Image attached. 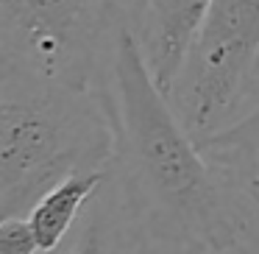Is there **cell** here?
Wrapping results in <instances>:
<instances>
[{
    "mask_svg": "<svg viewBox=\"0 0 259 254\" xmlns=\"http://www.w3.org/2000/svg\"><path fill=\"white\" fill-rule=\"evenodd\" d=\"M259 81V0H212L170 101L198 142L240 118Z\"/></svg>",
    "mask_w": 259,
    "mask_h": 254,
    "instance_id": "obj_4",
    "label": "cell"
},
{
    "mask_svg": "<svg viewBox=\"0 0 259 254\" xmlns=\"http://www.w3.org/2000/svg\"><path fill=\"white\" fill-rule=\"evenodd\" d=\"M53 254H142L123 204L109 182V173L103 187L81 212L70 237Z\"/></svg>",
    "mask_w": 259,
    "mask_h": 254,
    "instance_id": "obj_7",
    "label": "cell"
},
{
    "mask_svg": "<svg viewBox=\"0 0 259 254\" xmlns=\"http://www.w3.org/2000/svg\"><path fill=\"white\" fill-rule=\"evenodd\" d=\"M98 90L114 131L109 182L142 254H223L259 243L256 209L179 118L131 14L109 40Z\"/></svg>",
    "mask_w": 259,
    "mask_h": 254,
    "instance_id": "obj_1",
    "label": "cell"
},
{
    "mask_svg": "<svg viewBox=\"0 0 259 254\" xmlns=\"http://www.w3.org/2000/svg\"><path fill=\"white\" fill-rule=\"evenodd\" d=\"M109 170H87V173H73L64 182H59L56 187L45 193L39 201L31 207V212L25 215L36 235L42 254H53L62 248V243L70 237V232L75 229L81 212L87 209V204L95 198V193L103 187Z\"/></svg>",
    "mask_w": 259,
    "mask_h": 254,
    "instance_id": "obj_6",
    "label": "cell"
},
{
    "mask_svg": "<svg viewBox=\"0 0 259 254\" xmlns=\"http://www.w3.org/2000/svg\"><path fill=\"white\" fill-rule=\"evenodd\" d=\"M203 154L240 187L259 215V106L201 142Z\"/></svg>",
    "mask_w": 259,
    "mask_h": 254,
    "instance_id": "obj_8",
    "label": "cell"
},
{
    "mask_svg": "<svg viewBox=\"0 0 259 254\" xmlns=\"http://www.w3.org/2000/svg\"><path fill=\"white\" fill-rule=\"evenodd\" d=\"M114 131L101 90L0 73V218L28 215L73 173L109 170Z\"/></svg>",
    "mask_w": 259,
    "mask_h": 254,
    "instance_id": "obj_2",
    "label": "cell"
},
{
    "mask_svg": "<svg viewBox=\"0 0 259 254\" xmlns=\"http://www.w3.org/2000/svg\"><path fill=\"white\" fill-rule=\"evenodd\" d=\"M212 0H137L131 23L164 92H173L201 34Z\"/></svg>",
    "mask_w": 259,
    "mask_h": 254,
    "instance_id": "obj_5",
    "label": "cell"
},
{
    "mask_svg": "<svg viewBox=\"0 0 259 254\" xmlns=\"http://www.w3.org/2000/svg\"><path fill=\"white\" fill-rule=\"evenodd\" d=\"M223 254H259V243H248V246L231 248V251H223Z\"/></svg>",
    "mask_w": 259,
    "mask_h": 254,
    "instance_id": "obj_10",
    "label": "cell"
},
{
    "mask_svg": "<svg viewBox=\"0 0 259 254\" xmlns=\"http://www.w3.org/2000/svg\"><path fill=\"white\" fill-rule=\"evenodd\" d=\"M137 0H0V73L98 90L106 48Z\"/></svg>",
    "mask_w": 259,
    "mask_h": 254,
    "instance_id": "obj_3",
    "label": "cell"
},
{
    "mask_svg": "<svg viewBox=\"0 0 259 254\" xmlns=\"http://www.w3.org/2000/svg\"><path fill=\"white\" fill-rule=\"evenodd\" d=\"M0 254H42L28 218H0Z\"/></svg>",
    "mask_w": 259,
    "mask_h": 254,
    "instance_id": "obj_9",
    "label": "cell"
}]
</instances>
